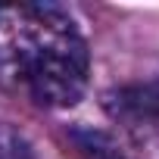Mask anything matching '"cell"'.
<instances>
[{
    "instance_id": "cell-1",
    "label": "cell",
    "mask_w": 159,
    "mask_h": 159,
    "mask_svg": "<svg viewBox=\"0 0 159 159\" xmlns=\"http://www.w3.org/2000/svg\"><path fill=\"white\" fill-rule=\"evenodd\" d=\"M91 50L56 3H0V91L41 109H69L88 91Z\"/></svg>"
},
{
    "instance_id": "cell-2",
    "label": "cell",
    "mask_w": 159,
    "mask_h": 159,
    "mask_svg": "<svg viewBox=\"0 0 159 159\" xmlns=\"http://www.w3.org/2000/svg\"><path fill=\"white\" fill-rule=\"evenodd\" d=\"M103 109L131 143L159 153V75L106 91Z\"/></svg>"
},
{
    "instance_id": "cell-3",
    "label": "cell",
    "mask_w": 159,
    "mask_h": 159,
    "mask_svg": "<svg viewBox=\"0 0 159 159\" xmlns=\"http://www.w3.org/2000/svg\"><path fill=\"white\" fill-rule=\"evenodd\" d=\"M75 147L81 150L84 159H125L119 153V147L103 134V131H91V128H75L72 131Z\"/></svg>"
},
{
    "instance_id": "cell-4",
    "label": "cell",
    "mask_w": 159,
    "mask_h": 159,
    "mask_svg": "<svg viewBox=\"0 0 159 159\" xmlns=\"http://www.w3.org/2000/svg\"><path fill=\"white\" fill-rule=\"evenodd\" d=\"M0 159H34V147L19 131L0 125Z\"/></svg>"
}]
</instances>
